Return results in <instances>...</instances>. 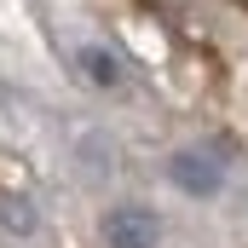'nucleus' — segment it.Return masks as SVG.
Instances as JSON below:
<instances>
[{"mask_svg":"<svg viewBox=\"0 0 248 248\" xmlns=\"http://www.w3.org/2000/svg\"><path fill=\"white\" fill-rule=\"evenodd\" d=\"M162 225L150 208H110L104 214V243L110 248H156Z\"/></svg>","mask_w":248,"mask_h":248,"instance_id":"obj_1","label":"nucleus"},{"mask_svg":"<svg viewBox=\"0 0 248 248\" xmlns=\"http://www.w3.org/2000/svg\"><path fill=\"white\" fill-rule=\"evenodd\" d=\"M6 225H12V231H35V214H29V202H6Z\"/></svg>","mask_w":248,"mask_h":248,"instance_id":"obj_4","label":"nucleus"},{"mask_svg":"<svg viewBox=\"0 0 248 248\" xmlns=\"http://www.w3.org/2000/svg\"><path fill=\"white\" fill-rule=\"evenodd\" d=\"M168 173H173V185L185 190V196H214V190L225 185L219 156H208V150H179V156L168 162Z\"/></svg>","mask_w":248,"mask_h":248,"instance_id":"obj_2","label":"nucleus"},{"mask_svg":"<svg viewBox=\"0 0 248 248\" xmlns=\"http://www.w3.org/2000/svg\"><path fill=\"white\" fill-rule=\"evenodd\" d=\"M81 69L93 75V87H116V81H122V63L110 58V52H98V46H87V52H81Z\"/></svg>","mask_w":248,"mask_h":248,"instance_id":"obj_3","label":"nucleus"}]
</instances>
